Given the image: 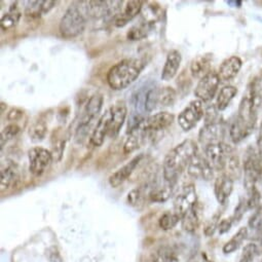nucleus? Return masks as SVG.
<instances>
[{
    "mask_svg": "<svg viewBox=\"0 0 262 262\" xmlns=\"http://www.w3.org/2000/svg\"><path fill=\"white\" fill-rule=\"evenodd\" d=\"M198 155V144L186 139L168 152L163 164L164 180L176 185L179 176L188 167L190 161Z\"/></svg>",
    "mask_w": 262,
    "mask_h": 262,
    "instance_id": "nucleus-1",
    "label": "nucleus"
},
{
    "mask_svg": "<svg viewBox=\"0 0 262 262\" xmlns=\"http://www.w3.org/2000/svg\"><path fill=\"white\" fill-rule=\"evenodd\" d=\"M145 66L146 62L142 59L129 58L121 60L109 69L106 81L110 89L114 91L124 90L138 79Z\"/></svg>",
    "mask_w": 262,
    "mask_h": 262,
    "instance_id": "nucleus-2",
    "label": "nucleus"
},
{
    "mask_svg": "<svg viewBox=\"0 0 262 262\" xmlns=\"http://www.w3.org/2000/svg\"><path fill=\"white\" fill-rule=\"evenodd\" d=\"M244 186L246 190L251 192L257 182L262 181V152L256 146H249L246 150L244 162Z\"/></svg>",
    "mask_w": 262,
    "mask_h": 262,
    "instance_id": "nucleus-3",
    "label": "nucleus"
},
{
    "mask_svg": "<svg viewBox=\"0 0 262 262\" xmlns=\"http://www.w3.org/2000/svg\"><path fill=\"white\" fill-rule=\"evenodd\" d=\"M103 103H104V98H103V95L100 93L94 94L88 100L85 107L82 111V114L80 116L78 126L75 130L74 139L77 143H82L88 137L89 130L92 126L93 121L97 118V116L100 114L102 110Z\"/></svg>",
    "mask_w": 262,
    "mask_h": 262,
    "instance_id": "nucleus-4",
    "label": "nucleus"
},
{
    "mask_svg": "<svg viewBox=\"0 0 262 262\" xmlns=\"http://www.w3.org/2000/svg\"><path fill=\"white\" fill-rule=\"evenodd\" d=\"M86 19L77 3H74L63 15L59 24V31L64 38L71 39L79 36L84 31Z\"/></svg>",
    "mask_w": 262,
    "mask_h": 262,
    "instance_id": "nucleus-5",
    "label": "nucleus"
},
{
    "mask_svg": "<svg viewBox=\"0 0 262 262\" xmlns=\"http://www.w3.org/2000/svg\"><path fill=\"white\" fill-rule=\"evenodd\" d=\"M204 151L206 159L216 171H223L229 157L233 155V148L224 142L210 143L204 146Z\"/></svg>",
    "mask_w": 262,
    "mask_h": 262,
    "instance_id": "nucleus-6",
    "label": "nucleus"
},
{
    "mask_svg": "<svg viewBox=\"0 0 262 262\" xmlns=\"http://www.w3.org/2000/svg\"><path fill=\"white\" fill-rule=\"evenodd\" d=\"M53 154L43 147H33L28 151L29 171L35 177L42 176L53 163Z\"/></svg>",
    "mask_w": 262,
    "mask_h": 262,
    "instance_id": "nucleus-7",
    "label": "nucleus"
},
{
    "mask_svg": "<svg viewBox=\"0 0 262 262\" xmlns=\"http://www.w3.org/2000/svg\"><path fill=\"white\" fill-rule=\"evenodd\" d=\"M204 116L205 109L203 102L200 100H193L179 113L177 120L179 126L184 132H189Z\"/></svg>",
    "mask_w": 262,
    "mask_h": 262,
    "instance_id": "nucleus-8",
    "label": "nucleus"
},
{
    "mask_svg": "<svg viewBox=\"0 0 262 262\" xmlns=\"http://www.w3.org/2000/svg\"><path fill=\"white\" fill-rule=\"evenodd\" d=\"M220 81L218 73L214 71H211L200 79L194 90V95L198 100L202 102H209L213 100L218 91Z\"/></svg>",
    "mask_w": 262,
    "mask_h": 262,
    "instance_id": "nucleus-9",
    "label": "nucleus"
},
{
    "mask_svg": "<svg viewBox=\"0 0 262 262\" xmlns=\"http://www.w3.org/2000/svg\"><path fill=\"white\" fill-rule=\"evenodd\" d=\"M174 119H175V116L173 113H170L167 111H162V112L156 113L154 115L147 116L145 118V120L143 121L140 128L142 130H144L145 133H147L150 137V136L168 128L170 125H172Z\"/></svg>",
    "mask_w": 262,
    "mask_h": 262,
    "instance_id": "nucleus-10",
    "label": "nucleus"
},
{
    "mask_svg": "<svg viewBox=\"0 0 262 262\" xmlns=\"http://www.w3.org/2000/svg\"><path fill=\"white\" fill-rule=\"evenodd\" d=\"M198 204L196 190L193 184L185 185L174 200V212L182 219Z\"/></svg>",
    "mask_w": 262,
    "mask_h": 262,
    "instance_id": "nucleus-11",
    "label": "nucleus"
},
{
    "mask_svg": "<svg viewBox=\"0 0 262 262\" xmlns=\"http://www.w3.org/2000/svg\"><path fill=\"white\" fill-rule=\"evenodd\" d=\"M187 173L194 179L210 181L214 178V169L206 159L199 154L190 161L187 167Z\"/></svg>",
    "mask_w": 262,
    "mask_h": 262,
    "instance_id": "nucleus-12",
    "label": "nucleus"
},
{
    "mask_svg": "<svg viewBox=\"0 0 262 262\" xmlns=\"http://www.w3.org/2000/svg\"><path fill=\"white\" fill-rule=\"evenodd\" d=\"M184 255V248L180 244H166L160 246L151 254V262H180Z\"/></svg>",
    "mask_w": 262,
    "mask_h": 262,
    "instance_id": "nucleus-13",
    "label": "nucleus"
},
{
    "mask_svg": "<svg viewBox=\"0 0 262 262\" xmlns=\"http://www.w3.org/2000/svg\"><path fill=\"white\" fill-rule=\"evenodd\" d=\"M109 110L111 114V119L108 136L110 138H116L125 121L127 115V108L123 101H118L113 106H111Z\"/></svg>",
    "mask_w": 262,
    "mask_h": 262,
    "instance_id": "nucleus-14",
    "label": "nucleus"
},
{
    "mask_svg": "<svg viewBox=\"0 0 262 262\" xmlns=\"http://www.w3.org/2000/svg\"><path fill=\"white\" fill-rule=\"evenodd\" d=\"M143 155H138L133 158L128 163H126L123 167L119 168L116 172H114L108 179V182L111 187L117 188L119 187L124 181L128 179V177L134 173L136 168L139 166L143 159Z\"/></svg>",
    "mask_w": 262,
    "mask_h": 262,
    "instance_id": "nucleus-15",
    "label": "nucleus"
},
{
    "mask_svg": "<svg viewBox=\"0 0 262 262\" xmlns=\"http://www.w3.org/2000/svg\"><path fill=\"white\" fill-rule=\"evenodd\" d=\"M224 136V126L222 122L219 120L212 123L204 124L200 130L199 141L204 145H208L210 143L222 142L221 139Z\"/></svg>",
    "mask_w": 262,
    "mask_h": 262,
    "instance_id": "nucleus-16",
    "label": "nucleus"
},
{
    "mask_svg": "<svg viewBox=\"0 0 262 262\" xmlns=\"http://www.w3.org/2000/svg\"><path fill=\"white\" fill-rule=\"evenodd\" d=\"M110 119L111 114L110 110H106V112L99 118L95 128L90 137V144L94 147H100L103 145L106 136L109 134V127H110Z\"/></svg>",
    "mask_w": 262,
    "mask_h": 262,
    "instance_id": "nucleus-17",
    "label": "nucleus"
},
{
    "mask_svg": "<svg viewBox=\"0 0 262 262\" xmlns=\"http://www.w3.org/2000/svg\"><path fill=\"white\" fill-rule=\"evenodd\" d=\"M143 4V2H125L120 13L114 20V25L118 28L124 27L128 22L141 14Z\"/></svg>",
    "mask_w": 262,
    "mask_h": 262,
    "instance_id": "nucleus-18",
    "label": "nucleus"
},
{
    "mask_svg": "<svg viewBox=\"0 0 262 262\" xmlns=\"http://www.w3.org/2000/svg\"><path fill=\"white\" fill-rule=\"evenodd\" d=\"M233 190V179L228 174H221L215 180L214 193L220 205H225Z\"/></svg>",
    "mask_w": 262,
    "mask_h": 262,
    "instance_id": "nucleus-19",
    "label": "nucleus"
},
{
    "mask_svg": "<svg viewBox=\"0 0 262 262\" xmlns=\"http://www.w3.org/2000/svg\"><path fill=\"white\" fill-rule=\"evenodd\" d=\"M243 66V61L239 57L231 56L225 59L219 67V78L221 81H229L233 79L238 72L241 71Z\"/></svg>",
    "mask_w": 262,
    "mask_h": 262,
    "instance_id": "nucleus-20",
    "label": "nucleus"
},
{
    "mask_svg": "<svg viewBox=\"0 0 262 262\" xmlns=\"http://www.w3.org/2000/svg\"><path fill=\"white\" fill-rule=\"evenodd\" d=\"M19 176L18 166L14 161L7 160L2 165V172H0V187L2 191L11 188L17 181Z\"/></svg>",
    "mask_w": 262,
    "mask_h": 262,
    "instance_id": "nucleus-21",
    "label": "nucleus"
},
{
    "mask_svg": "<svg viewBox=\"0 0 262 262\" xmlns=\"http://www.w3.org/2000/svg\"><path fill=\"white\" fill-rule=\"evenodd\" d=\"M181 62H182V56L178 51L172 50L171 52H169L163 71H162V75H161L162 80L170 81L171 79H173L178 73Z\"/></svg>",
    "mask_w": 262,
    "mask_h": 262,
    "instance_id": "nucleus-22",
    "label": "nucleus"
},
{
    "mask_svg": "<svg viewBox=\"0 0 262 262\" xmlns=\"http://www.w3.org/2000/svg\"><path fill=\"white\" fill-rule=\"evenodd\" d=\"M149 184V183H148ZM176 185L165 181L164 185L161 184H149L148 199L154 203H164L168 201L173 194L174 187Z\"/></svg>",
    "mask_w": 262,
    "mask_h": 262,
    "instance_id": "nucleus-23",
    "label": "nucleus"
},
{
    "mask_svg": "<svg viewBox=\"0 0 262 262\" xmlns=\"http://www.w3.org/2000/svg\"><path fill=\"white\" fill-rule=\"evenodd\" d=\"M211 63H212L211 55H203L194 58L190 63V73L192 77L202 79L204 76L210 73Z\"/></svg>",
    "mask_w": 262,
    "mask_h": 262,
    "instance_id": "nucleus-24",
    "label": "nucleus"
},
{
    "mask_svg": "<svg viewBox=\"0 0 262 262\" xmlns=\"http://www.w3.org/2000/svg\"><path fill=\"white\" fill-rule=\"evenodd\" d=\"M19 3H13L9 9V11L3 16L0 21V27L3 31H9L16 27L22 18V12L18 7Z\"/></svg>",
    "mask_w": 262,
    "mask_h": 262,
    "instance_id": "nucleus-25",
    "label": "nucleus"
},
{
    "mask_svg": "<svg viewBox=\"0 0 262 262\" xmlns=\"http://www.w3.org/2000/svg\"><path fill=\"white\" fill-rule=\"evenodd\" d=\"M229 137L232 143L238 144L251 135L253 130L249 128L244 122H242L237 117H235L229 125Z\"/></svg>",
    "mask_w": 262,
    "mask_h": 262,
    "instance_id": "nucleus-26",
    "label": "nucleus"
},
{
    "mask_svg": "<svg viewBox=\"0 0 262 262\" xmlns=\"http://www.w3.org/2000/svg\"><path fill=\"white\" fill-rule=\"evenodd\" d=\"M146 137H147V135H146L144 130H142L141 128H138L132 134H129L128 137L126 138V140L123 144V147H122V152L124 155L133 154L146 140Z\"/></svg>",
    "mask_w": 262,
    "mask_h": 262,
    "instance_id": "nucleus-27",
    "label": "nucleus"
},
{
    "mask_svg": "<svg viewBox=\"0 0 262 262\" xmlns=\"http://www.w3.org/2000/svg\"><path fill=\"white\" fill-rule=\"evenodd\" d=\"M200 222H201V217H200V211L196 204L191 210H189L183 216V218L181 219V225L186 232L193 233L199 228Z\"/></svg>",
    "mask_w": 262,
    "mask_h": 262,
    "instance_id": "nucleus-28",
    "label": "nucleus"
},
{
    "mask_svg": "<svg viewBox=\"0 0 262 262\" xmlns=\"http://www.w3.org/2000/svg\"><path fill=\"white\" fill-rule=\"evenodd\" d=\"M236 94H237V89L233 85H226L222 88L218 93L216 104H215L218 111L225 110L229 106L233 98L236 96Z\"/></svg>",
    "mask_w": 262,
    "mask_h": 262,
    "instance_id": "nucleus-29",
    "label": "nucleus"
},
{
    "mask_svg": "<svg viewBox=\"0 0 262 262\" xmlns=\"http://www.w3.org/2000/svg\"><path fill=\"white\" fill-rule=\"evenodd\" d=\"M48 134V124L43 119L34 120L29 128L28 135L33 142H41Z\"/></svg>",
    "mask_w": 262,
    "mask_h": 262,
    "instance_id": "nucleus-30",
    "label": "nucleus"
},
{
    "mask_svg": "<svg viewBox=\"0 0 262 262\" xmlns=\"http://www.w3.org/2000/svg\"><path fill=\"white\" fill-rule=\"evenodd\" d=\"M248 237V228L247 227H241L238 229V231L230 238V241H228L224 246H223V253L224 254H230L233 253L234 251H236L242 244L246 241V238Z\"/></svg>",
    "mask_w": 262,
    "mask_h": 262,
    "instance_id": "nucleus-31",
    "label": "nucleus"
},
{
    "mask_svg": "<svg viewBox=\"0 0 262 262\" xmlns=\"http://www.w3.org/2000/svg\"><path fill=\"white\" fill-rule=\"evenodd\" d=\"M146 195L148 198V187L147 186L135 188L128 192L127 203L129 206H132L136 209H141V207L144 205Z\"/></svg>",
    "mask_w": 262,
    "mask_h": 262,
    "instance_id": "nucleus-32",
    "label": "nucleus"
},
{
    "mask_svg": "<svg viewBox=\"0 0 262 262\" xmlns=\"http://www.w3.org/2000/svg\"><path fill=\"white\" fill-rule=\"evenodd\" d=\"M177 98L176 91L171 86L160 88L159 91V107L172 106Z\"/></svg>",
    "mask_w": 262,
    "mask_h": 262,
    "instance_id": "nucleus-33",
    "label": "nucleus"
},
{
    "mask_svg": "<svg viewBox=\"0 0 262 262\" xmlns=\"http://www.w3.org/2000/svg\"><path fill=\"white\" fill-rule=\"evenodd\" d=\"M45 0L40 2H27L25 7V16L29 19H38L45 15Z\"/></svg>",
    "mask_w": 262,
    "mask_h": 262,
    "instance_id": "nucleus-34",
    "label": "nucleus"
},
{
    "mask_svg": "<svg viewBox=\"0 0 262 262\" xmlns=\"http://www.w3.org/2000/svg\"><path fill=\"white\" fill-rule=\"evenodd\" d=\"M179 221H181V218L174 211H169L161 216L159 225L163 230H171L179 223Z\"/></svg>",
    "mask_w": 262,
    "mask_h": 262,
    "instance_id": "nucleus-35",
    "label": "nucleus"
},
{
    "mask_svg": "<svg viewBox=\"0 0 262 262\" xmlns=\"http://www.w3.org/2000/svg\"><path fill=\"white\" fill-rule=\"evenodd\" d=\"M145 116L143 113L137 112V111H133L132 113L129 114L128 118H127V125H126V133L129 135L132 134L135 130H137L138 128L141 127L143 121L145 120Z\"/></svg>",
    "mask_w": 262,
    "mask_h": 262,
    "instance_id": "nucleus-36",
    "label": "nucleus"
},
{
    "mask_svg": "<svg viewBox=\"0 0 262 262\" xmlns=\"http://www.w3.org/2000/svg\"><path fill=\"white\" fill-rule=\"evenodd\" d=\"M159 91L160 88L151 86L149 88L144 102L145 112H151L159 107Z\"/></svg>",
    "mask_w": 262,
    "mask_h": 262,
    "instance_id": "nucleus-37",
    "label": "nucleus"
},
{
    "mask_svg": "<svg viewBox=\"0 0 262 262\" xmlns=\"http://www.w3.org/2000/svg\"><path fill=\"white\" fill-rule=\"evenodd\" d=\"M20 130L21 127L17 123H10L2 130V149L20 133Z\"/></svg>",
    "mask_w": 262,
    "mask_h": 262,
    "instance_id": "nucleus-38",
    "label": "nucleus"
},
{
    "mask_svg": "<svg viewBox=\"0 0 262 262\" xmlns=\"http://www.w3.org/2000/svg\"><path fill=\"white\" fill-rule=\"evenodd\" d=\"M149 30H151L149 27H147L146 25L141 23L140 25H137V26H134L130 28L126 34V37L128 40H133V41L141 40L147 36Z\"/></svg>",
    "mask_w": 262,
    "mask_h": 262,
    "instance_id": "nucleus-39",
    "label": "nucleus"
},
{
    "mask_svg": "<svg viewBox=\"0 0 262 262\" xmlns=\"http://www.w3.org/2000/svg\"><path fill=\"white\" fill-rule=\"evenodd\" d=\"M226 168L228 169V175L234 179V178H239L241 176V172H242V169H241V162H239V159L237 156H235L234 154L231 155L227 161V164H226Z\"/></svg>",
    "mask_w": 262,
    "mask_h": 262,
    "instance_id": "nucleus-40",
    "label": "nucleus"
},
{
    "mask_svg": "<svg viewBox=\"0 0 262 262\" xmlns=\"http://www.w3.org/2000/svg\"><path fill=\"white\" fill-rule=\"evenodd\" d=\"M258 254L259 252L257 244L249 243L244 247L238 262H254V259Z\"/></svg>",
    "mask_w": 262,
    "mask_h": 262,
    "instance_id": "nucleus-41",
    "label": "nucleus"
},
{
    "mask_svg": "<svg viewBox=\"0 0 262 262\" xmlns=\"http://www.w3.org/2000/svg\"><path fill=\"white\" fill-rule=\"evenodd\" d=\"M246 210H248V205H247V202L245 200H241L238 205L235 207L234 209V213L233 215L231 216L232 218V221L233 223H237L241 221V219L243 218V216L245 215L246 213Z\"/></svg>",
    "mask_w": 262,
    "mask_h": 262,
    "instance_id": "nucleus-42",
    "label": "nucleus"
},
{
    "mask_svg": "<svg viewBox=\"0 0 262 262\" xmlns=\"http://www.w3.org/2000/svg\"><path fill=\"white\" fill-rule=\"evenodd\" d=\"M261 194L257 187H255L251 192H249V199L247 201L248 209H257L260 205Z\"/></svg>",
    "mask_w": 262,
    "mask_h": 262,
    "instance_id": "nucleus-43",
    "label": "nucleus"
},
{
    "mask_svg": "<svg viewBox=\"0 0 262 262\" xmlns=\"http://www.w3.org/2000/svg\"><path fill=\"white\" fill-rule=\"evenodd\" d=\"M218 109L215 105L209 106L206 110H205V124L207 123H212V122H216L218 121Z\"/></svg>",
    "mask_w": 262,
    "mask_h": 262,
    "instance_id": "nucleus-44",
    "label": "nucleus"
},
{
    "mask_svg": "<svg viewBox=\"0 0 262 262\" xmlns=\"http://www.w3.org/2000/svg\"><path fill=\"white\" fill-rule=\"evenodd\" d=\"M219 215H215L209 222H208V224L206 225V227H205V234L207 235V236H211V235H213L214 234V232H215V230L218 228V225H219Z\"/></svg>",
    "mask_w": 262,
    "mask_h": 262,
    "instance_id": "nucleus-45",
    "label": "nucleus"
},
{
    "mask_svg": "<svg viewBox=\"0 0 262 262\" xmlns=\"http://www.w3.org/2000/svg\"><path fill=\"white\" fill-rule=\"evenodd\" d=\"M233 224V221H232V218H225V219H222L220 222H219V225H218V230H219V233L220 234H224L226 233L227 231H229V229L231 228Z\"/></svg>",
    "mask_w": 262,
    "mask_h": 262,
    "instance_id": "nucleus-46",
    "label": "nucleus"
},
{
    "mask_svg": "<svg viewBox=\"0 0 262 262\" xmlns=\"http://www.w3.org/2000/svg\"><path fill=\"white\" fill-rule=\"evenodd\" d=\"M47 257L51 262H62V257L55 247L48 249Z\"/></svg>",
    "mask_w": 262,
    "mask_h": 262,
    "instance_id": "nucleus-47",
    "label": "nucleus"
},
{
    "mask_svg": "<svg viewBox=\"0 0 262 262\" xmlns=\"http://www.w3.org/2000/svg\"><path fill=\"white\" fill-rule=\"evenodd\" d=\"M24 115V112L21 109L18 108H13L9 114H8V120L10 121H17L19 119H21Z\"/></svg>",
    "mask_w": 262,
    "mask_h": 262,
    "instance_id": "nucleus-48",
    "label": "nucleus"
},
{
    "mask_svg": "<svg viewBox=\"0 0 262 262\" xmlns=\"http://www.w3.org/2000/svg\"><path fill=\"white\" fill-rule=\"evenodd\" d=\"M187 262H213L206 253H195L191 256Z\"/></svg>",
    "mask_w": 262,
    "mask_h": 262,
    "instance_id": "nucleus-49",
    "label": "nucleus"
},
{
    "mask_svg": "<svg viewBox=\"0 0 262 262\" xmlns=\"http://www.w3.org/2000/svg\"><path fill=\"white\" fill-rule=\"evenodd\" d=\"M257 147L258 149L262 152V122L259 128V134H258V139H257Z\"/></svg>",
    "mask_w": 262,
    "mask_h": 262,
    "instance_id": "nucleus-50",
    "label": "nucleus"
},
{
    "mask_svg": "<svg viewBox=\"0 0 262 262\" xmlns=\"http://www.w3.org/2000/svg\"><path fill=\"white\" fill-rule=\"evenodd\" d=\"M257 247H258L259 254H262V231L258 233V244H257Z\"/></svg>",
    "mask_w": 262,
    "mask_h": 262,
    "instance_id": "nucleus-51",
    "label": "nucleus"
},
{
    "mask_svg": "<svg viewBox=\"0 0 262 262\" xmlns=\"http://www.w3.org/2000/svg\"><path fill=\"white\" fill-rule=\"evenodd\" d=\"M7 105L4 103V102H2V113H4V111H5V107H6Z\"/></svg>",
    "mask_w": 262,
    "mask_h": 262,
    "instance_id": "nucleus-52",
    "label": "nucleus"
},
{
    "mask_svg": "<svg viewBox=\"0 0 262 262\" xmlns=\"http://www.w3.org/2000/svg\"><path fill=\"white\" fill-rule=\"evenodd\" d=\"M261 262H262V261H261Z\"/></svg>",
    "mask_w": 262,
    "mask_h": 262,
    "instance_id": "nucleus-53",
    "label": "nucleus"
}]
</instances>
